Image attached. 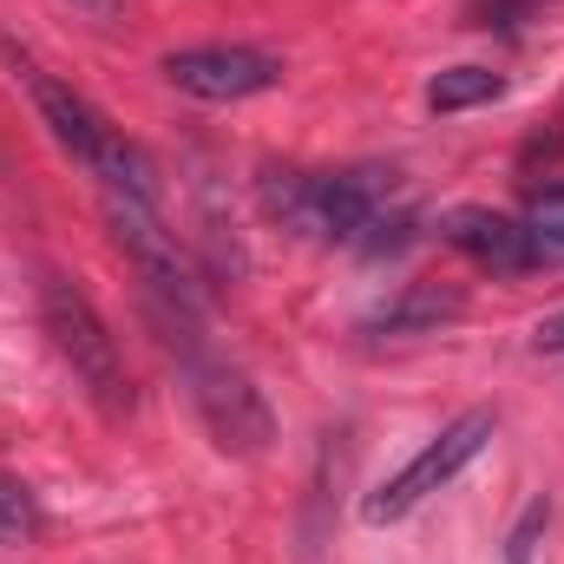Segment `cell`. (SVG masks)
<instances>
[{
    "instance_id": "cell-1",
    "label": "cell",
    "mask_w": 564,
    "mask_h": 564,
    "mask_svg": "<svg viewBox=\"0 0 564 564\" xmlns=\"http://www.w3.org/2000/svg\"><path fill=\"white\" fill-rule=\"evenodd\" d=\"M263 210L308 243L361 250V257H388L414 230V210L394 171H270Z\"/></svg>"
},
{
    "instance_id": "cell-2",
    "label": "cell",
    "mask_w": 564,
    "mask_h": 564,
    "mask_svg": "<svg viewBox=\"0 0 564 564\" xmlns=\"http://www.w3.org/2000/svg\"><path fill=\"white\" fill-rule=\"evenodd\" d=\"M151 322L164 328V348L177 355L184 388H191V408H197L204 433L217 440V453H230V459L270 453L276 414H270L263 388H257L243 368H230V361L204 341V315H184V308H158V302H151Z\"/></svg>"
},
{
    "instance_id": "cell-3",
    "label": "cell",
    "mask_w": 564,
    "mask_h": 564,
    "mask_svg": "<svg viewBox=\"0 0 564 564\" xmlns=\"http://www.w3.org/2000/svg\"><path fill=\"white\" fill-rule=\"evenodd\" d=\"M7 53V66H13V79L26 86V99L40 106V119H46V132L59 139V151H73L112 197H139V204H158V164L144 158L139 144L126 139L86 93H73L66 79H53L33 53H20L13 40L0 46Z\"/></svg>"
},
{
    "instance_id": "cell-4",
    "label": "cell",
    "mask_w": 564,
    "mask_h": 564,
    "mask_svg": "<svg viewBox=\"0 0 564 564\" xmlns=\"http://www.w3.org/2000/svg\"><path fill=\"white\" fill-rule=\"evenodd\" d=\"M40 328L53 335V355L73 368V381L86 388V401L106 421H126L132 414V375H126L119 335L86 302V289H73L66 276H40Z\"/></svg>"
},
{
    "instance_id": "cell-5",
    "label": "cell",
    "mask_w": 564,
    "mask_h": 564,
    "mask_svg": "<svg viewBox=\"0 0 564 564\" xmlns=\"http://www.w3.org/2000/svg\"><path fill=\"white\" fill-rule=\"evenodd\" d=\"M492 433H499V414L492 408H466L459 421H446L433 440H426L421 453L388 479V486H375L368 499H361V519L368 525H394V519H408V512H421L433 492H446L486 446H492Z\"/></svg>"
},
{
    "instance_id": "cell-6",
    "label": "cell",
    "mask_w": 564,
    "mask_h": 564,
    "mask_svg": "<svg viewBox=\"0 0 564 564\" xmlns=\"http://www.w3.org/2000/svg\"><path fill=\"white\" fill-rule=\"evenodd\" d=\"M106 230H112V243L126 250V263L139 270L144 302H158V308H184V315H204L197 270H191V257L177 250V237L158 224L151 204H139V197H112V191H106Z\"/></svg>"
},
{
    "instance_id": "cell-7",
    "label": "cell",
    "mask_w": 564,
    "mask_h": 564,
    "mask_svg": "<svg viewBox=\"0 0 564 564\" xmlns=\"http://www.w3.org/2000/svg\"><path fill=\"white\" fill-rule=\"evenodd\" d=\"M164 79L191 99H210V106H237V99H257V93H276L282 86V59L263 46H184L164 59Z\"/></svg>"
},
{
    "instance_id": "cell-8",
    "label": "cell",
    "mask_w": 564,
    "mask_h": 564,
    "mask_svg": "<svg viewBox=\"0 0 564 564\" xmlns=\"http://www.w3.org/2000/svg\"><path fill=\"white\" fill-rule=\"evenodd\" d=\"M440 243L459 250L473 270H492V276H532L539 270V250H532L525 217H506V210H486V204L446 210L440 217Z\"/></svg>"
},
{
    "instance_id": "cell-9",
    "label": "cell",
    "mask_w": 564,
    "mask_h": 564,
    "mask_svg": "<svg viewBox=\"0 0 564 564\" xmlns=\"http://www.w3.org/2000/svg\"><path fill=\"white\" fill-rule=\"evenodd\" d=\"M466 308V295L459 289H440V282H408L401 295H388L361 328L368 335H426V328H440V322H453Z\"/></svg>"
},
{
    "instance_id": "cell-10",
    "label": "cell",
    "mask_w": 564,
    "mask_h": 564,
    "mask_svg": "<svg viewBox=\"0 0 564 564\" xmlns=\"http://www.w3.org/2000/svg\"><path fill=\"white\" fill-rule=\"evenodd\" d=\"M506 99V79L492 66H446L426 79V106L433 112H473V106H492Z\"/></svg>"
},
{
    "instance_id": "cell-11",
    "label": "cell",
    "mask_w": 564,
    "mask_h": 564,
    "mask_svg": "<svg viewBox=\"0 0 564 564\" xmlns=\"http://www.w3.org/2000/svg\"><path fill=\"white\" fill-rule=\"evenodd\" d=\"M525 230H532V250H539V270H558V263H564V184H558V191H545V197L532 204V217H525Z\"/></svg>"
},
{
    "instance_id": "cell-12",
    "label": "cell",
    "mask_w": 564,
    "mask_h": 564,
    "mask_svg": "<svg viewBox=\"0 0 564 564\" xmlns=\"http://www.w3.org/2000/svg\"><path fill=\"white\" fill-rule=\"evenodd\" d=\"M33 532H40V506H33V492L13 486V479H0V545H20V539H33Z\"/></svg>"
},
{
    "instance_id": "cell-13",
    "label": "cell",
    "mask_w": 564,
    "mask_h": 564,
    "mask_svg": "<svg viewBox=\"0 0 564 564\" xmlns=\"http://www.w3.org/2000/svg\"><path fill=\"white\" fill-rule=\"evenodd\" d=\"M545 0H479L473 7V26H499V33H519Z\"/></svg>"
},
{
    "instance_id": "cell-14",
    "label": "cell",
    "mask_w": 564,
    "mask_h": 564,
    "mask_svg": "<svg viewBox=\"0 0 564 564\" xmlns=\"http://www.w3.org/2000/svg\"><path fill=\"white\" fill-rule=\"evenodd\" d=\"M545 519H552V506H532V512L519 519V532H512V545H506V564H532V539H539Z\"/></svg>"
},
{
    "instance_id": "cell-15",
    "label": "cell",
    "mask_w": 564,
    "mask_h": 564,
    "mask_svg": "<svg viewBox=\"0 0 564 564\" xmlns=\"http://www.w3.org/2000/svg\"><path fill=\"white\" fill-rule=\"evenodd\" d=\"M532 348H539V355H564V308H558V315H545V322L532 328Z\"/></svg>"
}]
</instances>
